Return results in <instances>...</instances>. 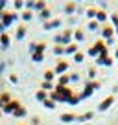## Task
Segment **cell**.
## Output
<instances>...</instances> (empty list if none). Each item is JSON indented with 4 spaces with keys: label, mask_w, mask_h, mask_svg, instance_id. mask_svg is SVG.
I'll return each instance as SVG.
<instances>
[{
    "label": "cell",
    "mask_w": 118,
    "mask_h": 125,
    "mask_svg": "<svg viewBox=\"0 0 118 125\" xmlns=\"http://www.w3.org/2000/svg\"><path fill=\"white\" fill-rule=\"evenodd\" d=\"M94 74H96L94 68H91V70H89V77H94Z\"/></svg>",
    "instance_id": "obj_44"
},
{
    "label": "cell",
    "mask_w": 118,
    "mask_h": 125,
    "mask_svg": "<svg viewBox=\"0 0 118 125\" xmlns=\"http://www.w3.org/2000/svg\"><path fill=\"white\" fill-rule=\"evenodd\" d=\"M24 9H28V11L35 9V0H24Z\"/></svg>",
    "instance_id": "obj_23"
},
{
    "label": "cell",
    "mask_w": 118,
    "mask_h": 125,
    "mask_svg": "<svg viewBox=\"0 0 118 125\" xmlns=\"http://www.w3.org/2000/svg\"><path fill=\"white\" fill-rule=\"evenodd\" d=\"M13 116H15V118H24V116H26V109H24V107L20 105L19 109H17L15 112H13Z\"/></svg>",
    "instance_id": "obj_22"
},
{
    "label": "cell",
    "mask_w": 118,
    "mask_h": 125,
    "mask_svg": "<svg viewBox=\"0 0 118 125\" xmlns=\"http://www.w3.org/2000/svg\"><path fill=\"white\" fill-rule=\"evenodd\" d=\"M89 55H91V57H98V50H96V48L94 46H92V48H89Z\"/></svg>",
    "instance_id": "obj_38"
},
{
    "label": "cell",
    "mask_w": 118,
    "mask_h": 125,
    "mask_svg": "<svg viewBox=\"0 0 118 125\" xmlns=\"http://www.w3.org/2000/svg\"><path fill=\"white\" fill-rule=\"evenodd\" d=\"M32 19H33L32 11H28V9H24V11H22V15H20V20H24V22H30Z\"/></svg>",
    "instance_id": "obj_17"
},
{
    "label": "cell",
    "mask_w": 118,
    "mask_h": 125,
    "mask_svg": "<svg viewBox=\"0 0 118 125\" xmlns=\"http://www.w3.org/2000/svg\"><path fill=\"white\" fill-rule=\"evenodd\" d=\"M54 77H55L54 70H46V72H44V81H52Z\"/></svg>",
    "instance_id": "obj_29"
},
{
    "label": "cell",
    "mask_w": 118,
    "mask_h": 125,
    "mask_svg": "<svg viewBox=\"0 0 118 125\" xmlns=\"http://www.w3.org/2000/svg\"><path fill=\"white\" fill-rule=\"evenodd\" d=\"M72 33H74L72 30H65V31H63V35H57V37H55V44L68 46V44L72 42Z\"/></svg>",
    "instance_id": "obj_3"
},
{
    "label": "cell",
    "mask_w": 118,
    "mask_h": 125,
    "mask_svg": "<svg viewBox=\"0 0 118 125\" xmlns=\"http://www.w3.org/2000/svg\"><path fill=\"white\" fill-rule=\"evenodd\" d=\"M83 59H85V55H83L81 52H76L74 53V61L76 62H83Z\"/></svg>",
    "instance_id": "obj_32"
},
{
    "label": "cell",
    "mask_w": 118,
    "mask_h": 125,
    "mask_svg": "<svg viewBox=\"0 0 118 125\" xmlns=\"http://www.w3.org/2000/svg\"><path fill=\"white\" fill-rule=\"evenodd\" d=\"M2 13H4V9H0V17H2Z\"/></svg>",
    "instance_id": "obj_47"
},
{
    "label": "cell",
    "mask_w": 118,
    "mask_h": 125,
    "mask_svg": "<svg viewBox=\"0 0 118 125\" xmlns=\"http://www.w3.org/2000/svg\"><path fill=\"white\" fill-rule=\"evenodd\" d=\"M19 107H20V103L17 101V99H11V101H9L8 105H4V107H2V110H4L6 114H13L17 109H19Z\"/></svg>",
    "instance_id": "obj_4"
},
{
    "label": "cell",
    "mask_w": 118,
    "mask_h": 125,
    "mask_svg": "<svg viewBox=\"0 0 118 125\" xmlns=\"http://www.w3.org/2000/svg\"><path fill=\"white\" fill-rule=\"evenodd\" d=\"M35 9L37 11H43V9H46V0H35Z\"/></svg>",
    "instance_id": "obj_19"
},
{
    "label": "cell",
    "mask_w": 118,
    "mask_h": 125,
    "mask_svg": "<svg viewBox=\"0 0 118 125\" xmlns=\"http://www.w3.org/2000/svg\"><path fill=\"white\" fill-rule=\"evenodd\" d=\"M96 13H98V9H96V8H89L85 11V15H87V19H89V20H96Z\"/></svg>",
    "instance_id": "obj_15"
},
{
    "label": "cell",
    "mask_w": 118,
    "mask_h": 125,
    "mask_svg": "<svg viewBox=\"0 0 118 125\" xmlns=\"http://www.w3.org/2000/svg\"><path fill=\"white\" fill-rule=\"evenodd\" d=\"M67 70H68V62L67 61H57V64H55V68H54V74L63 75Z\"/></svg>",
    "instance_id": "obj_6"
},
{
    "label": "cell",
    "mask_w": 118,
    "mask_h": 125,
    "mask_svg": "<svg viewBox=\"0 0 118 125\" xmlns=\"http://www.w3.org/2000/svg\"><path fill=\"white\" fill-rule=\"evenodd\" d=\"M0 112H2V110H0Z\"/></svg>",
    "instance_id": "obj_49"
},
{
    "label": "cell",
    "mask_w": 118,
    "mask_h": 125,
    "mask_svg": "<svg viewBox=\"0 0 118 125\" xmlns=\"http://www.w3.org/2000/svg\"><path fill=\"white\" fill-rule=\"evenodd\" d=\"M44 50H46V44H44V42H37L35 52H39V53H44Z\"/></svg>",
    "instance_id": "obj_31"
},
{
    "label": "cell",
    "mask_w": 118,
    "mask_h": 125,
    "mask_svg": "<svg viewBox=\"0 0 118 125\" xmlns=\"http://www.w3.org/2000/svg\"><path fill=\"white\" fill-rule=\"evenodd\" d=\"M114 55H116V59H118V48H116V52H114Z\"/></svg>",
    "instance_id": "obj_45"
},
{
    "label": "cell",
    "mask_w": 118,
    "mask_h": 125,
    "mask_svg": "<svg viewBox=\"0 0 118 125\" xmlns=\"http://www.w3.org/2000/svg\"><path fill=\"white\" fill-rule=\"evenodd\" d=\"M72 35H74V41H76V42H81V41L85 39V33H83V30H79V28H78V30H74V33H72Z\"/></svg>",
    "instance_id": "obj_13"
},
{
    "label": "cell",
    "mask_w": 118,
    "mask_h": 125,
    "mask_svg": "<svg viewBox=\"0 0 118 125\" xmlns=\"http://www.w3.org/2000/svg\"><path fill=\"white\" fill-rule=\"evenodd\" d=\"M91 118H92V112H85L81 118H78V120H83V121H85V120H91Z\"/></svg>",
    "instance_id": "obj_39"
},
{
    "label": "cell",
    "mask_w": 118,
    "mask_h": 125,
    "mask_svg": "<svg viewBox=\"0 0 118 125\" xmlns=\"http://www.w3.org/2000/svg\"><path fill=\"white\" fill-rule=\"evenodd\" d=\"M0 44H2V48L9 46V35L8 33H0Z\"/></svg>",
    "instance_id": "obj_16"
},
{
    "label": "cell",
    "mask_w": 118,
    "mask_h": 125,
    "mask_svg": "<svg viewBox=\"0 0 118 125\" xmlns=\"http://www.w3.org/2000/svg\"><path fill=\"white\" fill-rule=\"evenodd\" d=\"M44 107H46V109H54L55 107V101H52V99H44Z\"/></svg>",
    "instance_id": "obj_34"
},
{
    "label": "cell",
    "mask_w": 118,
    "mask_h": 125,
    "mask_svg": "<svg viewBox=\"0 0 118 125\" xmlns=\"http://www.w3.org/2000/svg\"><path fill=\"white\" fill-rule=\"evenodd\" d=\"M32 59H33L35 62H41V61L44 59V53H39V52H33V53H32Z\"/></svg>",
    "instance_id": "obj_25"
},
{
    "label": "cell",
    "mask_w": 118,
    "mask_h": 125,
    "mask_svg": "<svg viewBox=\"0 0 118 125\" xmlns=\"http://www.w3.org/2000/svg\"><path fill=\"white\" fill-rule=\"evenodd\" d=\"M68 83H70V77H68V75H59V83H57V86H67Z\"/></svg>",
    "instance_id": "obj_18"
},
{
    "label": "cell",
    "mask_w": 118,
    "mask_h": 125,
    "mask_svg": "<svg viewBox=\"0 0 118 125\" xmlns=\"http://www.w3.org/2000/svg\"><path fill=\"white\" fill-rule=\"evenodd\" d=\"M35 46H37V42H32V44H30V52H32V53L35 52Z\"/></svg>",
    "instance_id": "obj_42"
},
{
    "label": "cell",
    "mask_w": 118,
    "mask_h": 125,
    "mask_svg": "<svg viewBox=\"0 0 118 125\" xmlns=\"http://www.w3.org/2000/svg\"><path fill=\"white\" fill-rule=\"evenodd\" d=\"M68 77H70V81H78V79H79V74H76V72H74V74H70V75H68Z\"/></svg>",
    "instance_id": "obj_40"
},
{
    "label": "cell",
    "mask_w": 118,
    "mask_h": 125,
    "mask_svg": "<svg viewBox=\"0 0 118 125\" xmlns=\"http://www.w3.org/2000/svg\"><path fill=\"white\" fill-rule=\"evenodd\" d=\"M114 33H116V35H118V28H114Z\"/></svg>",
    "instance_id": "obj_46"
},
{
    "label": "cell",
    "mask_w": 118,
    "mask_h": 125,
    "mask_svg": "<svg viewBox=\"0 0 118 125\" xmlns=\"http://www.w3.org/2000/svg\"><path fill=\"white\" fill-rule=\"evenodd\" d=\"M67 103H70V105H78V103H79V96H72Z\"/></svg>",
    "instance_id": "obj_37"
},
{
    "label": "cell",
    "mask_w": 118,
    "mask_h": 125,
    "mask_svg": "<svg viewBox=\"0 0 118 125\" xmlns=\"http://www.w3.org/2000/svg\"><path fill=\"white\" fill-rule=\"evenodd\" d=\"M61 120H63L65 123H68V121H74V120H78V118H76L74 114H63V116H61Z\"/></svg>",
    "instance_id": "obj_26"
},
{
    "label": "cell",
    "mask_w": 118,
    "mask_h": 125,
    "mask_svg": "<svg viewBox=\"0 0 118 125\" xmlns=\"http://www.w3.org/2000/svg\"><path fill=\"white\" fill-rule=\"evenodd\" d=\"M111 22H113V28H118V13L111 15Z\"/></svg>",
    "instance_id": "obj_33"
},
{
    "label": "cell",
    "mask_w": 118,
    "mask_h": 125,
    "mask_svg": "<svg viewBox=\"0 0 118 125\" xmlns=\"http://www.w3.org/2000/svg\"><path fill=\"white\" fill-rule=\"evenodd\" d=\"M76 2H67V6H65V13L67 15H72V13H76Z\"/></svg>",
    "instance_id": "obj_14"
},
{
    "label": "cell",
    "mask_w": 118,
    "mask_h": 125,
    "mask_svg": "<svg viewBox=\"0 0 118 125\" xmlns=\"http://www.w3.org/2000/svg\"><path fill=\"white\" fill-rule=\"evenodd\" d=\"M92 92H94L92 85H91V83H87V85H85V88H83V92H81V96H79V99H85V98H89V96H91Z\"/></svg>",
    "instance_id": "obj_9"
},
{
    "label": "cell",
    "mask_w": 118,
    "mask_h": 125,
    "mask_svg": "<svg viewBox=\"0 0 118 125\" xmlns=\"http://www.w3.org/2000/svg\"><path fill=\"white\" fill-rule=\"evenodd\" d=\"M19 19H20V15L17 11H4L2 17H0V24H4V26L8 28V26H11V24L15 22V20H19Z\"/></svg>",
    "instance_id": "obj_2"
},
{
    "label": "cell",
    "mask_w": 118,
    "mask_h": 125,
    "mask_svg": "<svg viewBox=\"0 0 118 125\" xmlns=\"http://www.w3.org/2000/svg\"><path fill=\"white\" fill-rule=\"evenodd\" d=\"M107 20H109V15L105 13V9H98V13H96V22L103 24V22H107Z\"/></svg>",
    "instance_id": "obj_8"
},
{
    "label": "cell",
    "mask_w": 118,
    "mask_h": 125,
    "mask_svg": "<svg viewBox=\"0 0 118 125\" xmlns=\"http://www.w3.org/2000/svg\"><path fill=\"white\" fill-rule=\"evenodd\" d=\"M54 53H55V55H63V53H65V46H61V44H55Z\"/></svg>",
    "instance_id": "obj_28"
},
{
    "label": "cell",
    "mask_w": 118,
    "mask_h": 125,
    "mask_svg": "<svg viewBox=\"0 0 118 125\" xmlns=\"http://www.w3.org/2000/svg\"><path fill=\"white\" fill-rule=\"evenodd\" d=\"M39 15H41V19H43L44 22H46V20H50V17H52V11H50V9L46 8V9H43V11H41Z\"/></svg>",
    "instance_id": "obj_21"
},
{
    "label": "cell",
    "mask_w": 118,
    "mask_h": 125,
    "mask_svg": "<svg viewBox=\"0 0 118 125\" xmlns=\"http://www.w3.org/2000/svg\"><path fill=\"white\" fill-rule=\"evenodd\" d=\"M13 6H15V9H22L24 8V0H15Z\"/></svg>",
    "instance_id": "obj_36"
},
{
    "label": "cell",
    "mask_w": 118,
    "mask_h": 125,
    "mask_svg": "<svg viewBox=\"0 0 118 125\" xmlns=\"http://www.w3.org/2000/svg\"><path fill=\"white\" fill-rule=\"evenodd\" d=\"M0 101H2V105H8V103L11 101V96H9L8 92H4V94H0Z\"/></svg>",
    "instance_id": "obj_24"
},
{
    "label": "cell",
    "mask_w": 118,
    "mask_h": 125,
    "mask_svg": "<svg viewBox=\"0 0 118 125\" xmlns=\"http://www.w3.org/2000/svg\"><path fill=\"white\" fill-rule=\"evenodd\" d=\"M26 26H24V24H22V26H19V28H17V33H15V39L17 41H22L24 39V37H26Z\"/></svg>",
    "instance_id": "obj_10"
},
{
    "label": "cell",
    "mask_w": 118,
    "mask_h": 125,
    "mask_svg": "<svg viewBox=\"0 0 118 125\" xmlns=\"http://www.w3.org/2000/svg\"><path fill=\"white\" fill-rule=\"evenodd\" d=\"M100 28V22H96V20H89V30L91 31H96Z\"/></svg>",
    "instance_id": "obj_30"
},
{
    "label": "cell",
    "mask_w": 118,
    "mask_h": 125,
    "mask_svg": "<svg viewBox=\"0 0 118 125\" xmlns=\"http://www.w3.org/2000/svg\"><path fill=\"white\" fill-rule=\"evenodd\" d=\"M91 85H92V88H94V90H96V88H100V83H98V81H92Z\"/></svg>",
    "instance_id": "obj_43"
},
{
    "label": "cell",
    "mask_w": 118,
    "mask_h": 125,
    "mask_svg": "<svg viewBox=\"0 0 118 125\" xmlns=\"http://www.w3.org/2000/svg\"><path fill=\"white\" fill-rule=\"evenodd\" d=\"M52 88H54L52 81H43V90H52Z\"/></svg>",
    "instance_id": "obj_35"
},
{
    "label": "cell",
    "mask_w": 118,
    "mask_h": 125,
    "mask_svg": "<svg viewBox=\"0 0 118 125\" xmlns=\"http://www.w3.org/2000/svg\"><path fill=\"white\" fill-rule=\"evenodd\" d=\"M113 103H114V98H113V96H107V98L98 105V110H102V112H103V110H107L111 105H113Z\"/></svg>",
    "instance_id": "obj_7"
},
{
    "label": "cell",
    "mask_w": 118,
    "mask_h": 125,
    "mask_svg": "<svg viewBox=\"0 0 118 125\" xmlns=\"http://www.w3.org/2000/svg\"><path fill=\"white\" fill-rule=\"evenodd\" d=\"M9 81H11V83H17V81H19V77L13 74V75H9Z\"/></svg>",
    "instance_id": "obj_41"
},
{
    "label": "cell",
    "mask_w": 118,
    "mask_h": 125,
    "mask_svg": "<svg viewBox=\"0 0 118 125\" xmlns=\"http://www.w3.org/2000/svg\"><path fill=\"white\" fill-rule=\"evenodd\" d=\"M20 125H24V123H20Z\"/></svg>",
    "instance_id": "obj_48"
},
{
    "label": "cell",
    "mask_w": 118,
    "mask_h": 125,
    "mask_svg": "<svg viewBox=\"0 0 118 125\" xmlns=\"http://www.w3.org/2000/svg\"><path fill=\"white\" fill-rule=\"evenodd\" d=\"M102 35H103V39H113L114 37V28L113 26H109V24H103L102 26Z\"/></svg>",
    "instance_id": "obj_5"
},
{
    "label": "cell",
    "mask_w": 118,
    "mask_h": 125,
    "mask_svg": "<svg viewBox=\"0 0 118 125\" xmlns=\"http://www.w3.org/2000/svg\"><path fill=\"white\" fill-rule=\"evenodd\" d=\"M72 96L74 94H72V90L68 86H55L54 92L50 94V99L52 101H68Z\"/></svg>",
    "instance_id": "obj_1"
},
{
    "label": "cell",
    "mask_w": 118,
    "mask_h": 125,
    "mask_svg": "<svg viewBox=\"0 0 118 125\" xmlns=\"http://www.w3.org/2000/svg\"><path fill=\"white\" fill-rule=\"evenodd\" d=\"M48 22H50V30H54V28H59L61 24H63L59 19H52V20H48Z\"/></svg>",
    "instance_id": "obj_27"
},
{
    "label": "cell",
    "mask_w": 118,
    "mask_h": 125,
    "mask_svg": "<svg viewBox=\"0 0 118 125\" xmlns=\"http://www.w3.org/2000/svg\"><path fill=\"white\" fill-rule=\"evenodd\" d=\"M96 62H98V64L111 66V64H113V59H111V57H102V55H98V57H96Z\"/></svg>",
    "instance_id": "obj_11"
},
{
    "label": "cell",
    "mask_w": 118,
    "mask_h": 125,
    "mask_svg": "<svg viewBox=\"0 0 118 125\" xmlns=\"http://www.w3.org/2000/svg\"><path fill=\"white\" fill-rule=\"evenodd\" d=\"M76 52H78V42H70L68 46H65V53H68V55H74Z\"/></svg>",
    "instance_id": "obj_12"
},
{
    "label": "cell",
    "mask_w": 118,
    "mask_h": 125,
    "mask_svg": "<svg viewBox=\"0 0 118 125\" xmlns=\"http://www.w3.org/2000/svg\"><path fill=\"white\" fill-rule=\"evenodd\" d=\"M35 98L39 99V101H44V99H48V92H46V90H43V88H41L39 92L35 94Z\"/></svg>",
    "instance_id": "obj_20"
}]
</instances>
